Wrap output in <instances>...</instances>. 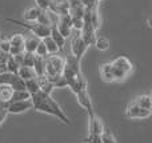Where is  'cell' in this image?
Wrapping results in <instances>:
<instances>
[{
    "label": "cell",
    "instance_id": "1",
    "mask_svg": "<svg viewBox=\"0 0 152 143\" xmlns=\"http://www.w3.org/2000/svg\"><path fill=\"white\" fill-rule=\"evenodd\" d=\"M31 103H32V109H35L36 111L56 117L63 123H66V125L71 123L69 118L67 117L66 112L61 110L59 103L51 95H48V94H44V92H42V91H39V92L35 94V95H31Z\"/></svg>",
    "mask_w": 152,
    "mask_h": 143
},
{
    "label": "cell",
    "instance_id": "2",
    "mask_svg": "<svg viewBox=\"0 0 152 143\" xmlns=\"http://www.w3.org/2000/svg\"><path fill=\"white\" fill-rule=\"evenodd\" d=\"M7 21L13 24H18V26L23 27V28H27L32 35L37 36L39 39H44V37L50 36L51 34V27L50 26H43V24L37 23V21H20L16 20V19H5Z\"/></svg>",
    "mask_w": 152,
    "mask_h": 143
},
{
    "label": "cell",
    "instance_id": "3",
    "mask_svg": "<svg viewBox=\"0 0 152 143\" xmlns=\"http://www.w3.org/2000/svg\"><path fill=\"white\" fill-rule=\"evenodd\" d=\"M80 62L81 60H79L77 58H75L72 55H68L67 58H64V67H63V71H61V75L67 79V82L81 72Z\"/></svg>",
    "mask_w": 152,
    "mask_h": 143
},
{
    "label": "cell",
    "instance_id": "4",
    "mask_svg": "<svg viewBox=\"0 0 152 143\" xmlns=\"http://www.w3.org/2000/svg\"><path fill=\"white\" fill-rule=\"evenodd\" d=\"M126 117L129 119H147L151 117V110L143 109V107L137 106L135 102H131L126 109Z\"/></svg>",
    "mask_w": 152,
    "mask_h": 143
},
{
    "label": "cell",
    "instance_id": "5",
    "mask_svg": "<svg viewBox=\"0 0 152 143\" xmlns=\"http://www.w3.org/2000/svg\"><path fill=\"white\" fill-rule=\"evenodd\" d=\"M5 110L8 114H21L32 109L31 99L28 100H16V102H5Z\"/></svg>",
    "mask_w": 152,
    "mask_h": 143
},
{
    "label": "cell",
    "instance_id": "6",
    "mask_svg": "<svg viewBox=\"0 0 152 143\" xmlns=\"http://www.w3.org/2000/svg\"><path fill=\"white\" fill-rule=\"evenodd\" d=\"M76 99H77V103L80 104V107H83L87 112H88V117H94L95 115V109H94V102L91 99L88 90H83L80 92L76 94Z\"/></svg>",
    "mask_w": 152,
    "mask_h": 143
},
{
    "label": "cell",
    "instance_id": "7",
    "mask_svg": "<svg viewBox=\"0 0 152 143\" xmlns=\"http://www.w3.org/2000/svg\"><path fill=\"white\" fill-rule=\"evenodd\" d=\"M53 26L56 27V29H58L66 39L71 36L72 23H71V15H69V13H67V15H60L59 16L58 24H53Z\"/></svg>",
    "mask_w": 152,
    "mask_h": 143
},
{
    "label": "cell",
    "instance_id": "8",
    "mask_svg": "<svg viewBox=\"0 0 152 143\" xmlns=\"http://www.w3.org/2000/svg\"><path fill=\"white\" fill-rule=\"evenodd\" d=\"M87 48H88V45L84 43V40L81 39L80 35H77V36H75L74 39H72V42H71V55L75 56V58H77L79 60H81V58L84 56Z\"/></svg>",
    "mask_w": 152,
    "mask_h": 143
},
{
    "label": "cell",
    "instance_id": "9",
    "mask_svg": "<svg viewBox=\"0 0 152 143\" xmlns=\"http://www.w3.org/2000/svg\"><path fill=\"white\" fill-rule=\"evenodd\" d=\"M67 87L71 88V91L75 95L77 92H80V91L87 90V82H86V79H84L83 74L80 72V74H77L75 78L69 79L68 82H67Z\"/></svg>",
    "mask_w": 152,
    "mask_h": 143
},
{
    "label": "cell",
    "instance_id": "10",
    "mask_svg": "<svg viewBox=\"0 0 152 143\" xmlns=\"http://www.w3.org/2000/svg\"><path fill=\"white\" fill-rule=\"evenodd\" d=\"M111 64H112L115 68L126 72L127 75H128L129 72L132 71V68H134V66H132V63L129 62V59L126 58V56H118V58H115L112 62H111Z\"/></svg>",
    "mask_w": 152,
    "mask_h": 143
},
{
    "label": "cell",
    "instance_id": "11",
    "mask_svg": "<svg viewBox=\"0 0 152 143\" xmlns=\"http://www.w3.org/2000/svg\"><path fill=\"white\" fill-rule=\"evenodd\" d=\"M88 130H89L88 134H96V135H102V133L104 131V125H103V122L96 117V115H94V117L89 118Z\"/></svg>",
    "mask_w": 152,
    "mask_h": 143
},
{
    "label": "cell",
    "instance_id": "12",
    "mask_svg": "<svg viewBox=\"0 0 152 143\" xmlns=\"http://www.w3.org/2000/svg\"><path fill=\"white\" fill-rule=\"evenodd\" d=\"M45 60H47L48 63H50L51 66L59 72V74H61L63 67H64V58H61V56H59V55L55 54V55H48L47 58H45Z\"/></svg>",
    "mask_w": 152,
    "mask_h": 143
},
{
    "label": "cell",
    "instance_id": "13",
    "mask_svg": "<svg viewBox=\"0 0 152 143\" xmlns=\"http://www.w3.org/2000/svg\"><path fill=\"white\" fill-rule=\"evenodd\" d=\"M100 75H102V79L107 83L115 82V78H113V68L111 63H105L100 68Z\"/></svg>",
    "mask_w": 152,
    "mask_h": 143
},
{
    "label": "cell",
    "instance_id": "14",
    "mask_svg": "<svg viewBox=\"0 0 152 143\" xmlns=\"http://www.w3.org/2000/svg\"><path fill=\"white\" fill-rule=\"evenodd\" d=\"M50 36L53 39V42L56 43V45L59 47V51L64 50V47H66V37L63 36V35L60 34V32L56 29L55 26H51V34Z\"/></svg>",
    "mask_w": 152,
    "mask_h": 143
},
{
    "label": "cell",
    "instance_id": "15",
    "mask_svg": "<svg viewBox=\"0 0 152 143\" xmlns=\"http://www.w3.org/2000/svg\"><path fill=\"white\" fill-rule=\"evenodd\" d=\"M16 75H18L19 78H21L24 82L28 80V79H34V78H36V74H35L34 68H32V67H28V66H20Z\"/></svg>",
    "mask_w": 152,
    "mask_h": 143
},
{
    "label": "cell",
    "instance_id": "16",
    "mask_svg": "<svg viewBox=\"0 0 152 143\" xmlns=\"http://www.w3.org/2000/svg\"><path fill=\"white\" fill-rule=\"evenodd\" d=\"M40 40L42 39H39V37L35 36V35L24 37V51H27V52H35V50H36Z\"/></svg>",
    "mask_w": 152,
    "mask_h": 143
},
{
    "label": "cell",
    "instance_id": "17",
    "mask_svg": "<svg viewBox=\"0 0 152 143\" xmlns=\"http://www.w3.org/2000/svg\"><path fill=\"white\" fill-rule=\"evenodd\" d=\"M44 67H45V58L36 56V58H35V62H34V66H32L36 76H43V75H45Z\"/></svg>",
    "mask_w": 152,
    "mask_h": 143
},
{
    "label": "cell",
    "instance_id": "18",
    "mask_svg": "<svg viewBox=\"0 0 152 143\" xmlns=\"http://www.w3.org/2000/svg\"><path fill=\"white\" fill-rule=\"evenodd\" d=\"M12 88L8 84H0V103H5V102L11 100V95H12Z\"/></svg>",
    "mask_w": 152,
    "mask_h": 143
},
{
    "label": "cell",
    "instance_id": "19",
    "mask_svg": "<svg viewBox=\"0 0 152 143\" xmlns=\"http://www.w3.org/2000/svg\"><path fill=\"white\" fill-rule=\"evenodd\" d=\"M31 99V95L27 90H13L12 95H11L10 102H16V100H28Z\"/></svg>",
    "mask_w": 152,
    "mask_h": 143
},
{
    "label": "cell",
    "instance_id": "20",
    "mask_svg": "<svg viewBox=\"0 0 152 143\" xmlns=\"http://www.w3.org/2000/svg\"><path fill=\"white\" fill-rule=\"evenodd\" d=\"M134 102L137 104V106L143 107V109H148V110L152 109V98H151V95H140V96H137Z\"/></svg>",
    "mask_w": 152,
    "mask_h": 143
},
{
    "label": "cell",
    "instance_id": "21",
    "mask_svg": "<svg viewBox=\"0 0 152 143\" xmlns=\"http://www.w3.org/2000/svg\"><path fill=\"white\" fill-rule=\"evenodd\" d=\"M37 23L43 24V26H53L52 23V19H51V12L50 11H45V10H42L39 13V16H37Z\"/></svg>",
    "mask_w": 152,
    "mask_h": 143
},
{
    "label": "cell",
    "instance_id": "22",
    "mask_svg": "<svg viewBox=\"0 0 152 143\" xmlns=\"http://www.w3.org/2000/svg\"><path fill=\"white\" fill-rule=\"evenodd\" d=\"M40 11L42 10H40L39 7H31V8H28V10H26V12H24V20L26 21H36Z\"/></svg>",
    "mask_w": 152,
    "mask_h": 143
},
{
    "label": "cell",
    "instance_id": "23",
    "mask_svg": "<svg viewBox=\"0 0 152 143\" xmlns=\"http://www.w3.org/2000/svg\"><path fill=\"white\" fill-rule=\"evenodd\" d=\"M24 35L23 34H15L10 37V44L11 47H15V48H23L24 50Z\"/></svg>",
    "mask_w": 152,
    "mask_h": 143
},
{
    "label": "cell",
    "instance_id": "24",
    "mask_svg": "<svg viewBox=\"0 0 152 143\" xmlns=\"http://www.w3.org/2000/svg\"><path fill=\"white\" fill-rule=\"evenodd\" d=\"M45 44V48H47V52L48 55H55V54L59 52V47L56 45V43L53 42V39L51 36H47L44 39H42Z\"/></svg>",
    "mask_w": 152,
    "mask_h": 143
},
{
    "label": "cell",
    "instance_id": "25",
    "mask_svg": "<svg viewBox=\"0 0 152 143\" xmlns=\"http://www.w3.org/2000/svg\"><path fill=\"white\" fill-rule=\"evenodd\" d=\"M26 90L29 92V95H35V94L39 92V91H40V87H39V83H37L36 78L26 80Z\"/></svg>",
    "mask_w": 152,
    "mask_h": 143
},
{
    "label": "cell",
    "instance_id": "26",
    "mask_svg": "<svg viewBox=\"0 0 152 143\" xmlns=\"http://www.w3.org/2000/svg\"><path fill=\"white\" fill-rule=\"evenodd\" d=\"M94 45L99 51H107L108 48H110V40H108L107 37H104V36H96Z\"/></svg>",
    "mask_w": 152,
    "mask_h": 143
},
{
    "label": "cell",
    "instance_id": "27",
    "mask_svg": "<svg viewBox=\"0 0 152 143\" xmlns=\"http://www.w3.org/2000/svg\"><path fill=\"white\" fill-rule=\"evenodd\" d=\"M7 71L8 72H11V74H18V70H19V67H20V64H19V62L16 60L13 56H11V55H8V58H7Z\"/></svg>",
    "mask_w": 152,
    "mask_h": 143
},
{
    "label": "cell",
    "instance_id": "28",
    "mask_svg": "<svg viewBox=\"0 0 152 143\" xmlns=\"http://www.w3.org/2000/svg\"><path fill=\"white\" fill-rule=\"evenodd\" d=\"M11 88H12V90H26V82L15 74L13 75L12 83H11Z\"/></svg>",
    "mask_w": 152,
    "mask_h": 143
},
{
    "label": "cell",
    "instance_id": "29",
    "mask_svg": "<svg viewBox=\"0 0 152 143\" xmlns=\"http://www.w3.org/2000/svg\"><path fill=\"white\" fill-rule=\"evenodd\" d=\"M35 55L36 56H42V58H47L48 52H47V48H45V44L43 40H40L39 44H37L36 50H35Z\"/></svg>",
    "mask_w": 152,
    "mask_h": 143
},
{
    "label": "cell",
    "instance_id": "30",
    "mask_svg": "<svg viewBox=\"0 0 152 143\" xmlns=\"http://www.w3.org/2000/svg\"><path fill=\"white\" fill-rule=\"evenodd\" d=\"M102 143H118L116 142V138L115 135H113L112 133H110V131H103L102 133Z\"/></svg>",
    "mask_w": 152,
    "mask_h": 143
},
{
    "label": "cell",
    "instance_id": "31",
    "mask_svg": "<svg viewBox=\"0 0 152 143\" xmlns=\"http://www.w3.org/2000/svg\"><path fill=\"white\" fill-rule=\"evenodd\" d=\"M71 23H72V28L80 31L84 26V20L83 18H76V16H71Z\"/></svg>",
    "mask_w": 152,
    "mask_h": 143
},
{
    "label": "cell",
    "instance_id": "32",
    "mask_svg": "<svg viewBox=\"0 0 152 143\" xmlns=\"http://www.w3.org/2000/svg\"><path fill=\"white\" fill-rule=\"evenodd\" d=\"M53 0H35L36 3V7H39L40 10H45V11H50L51 5H52Z\"/></svg>",
    "mask_w": 152,
    "mask_h": 143
},
{
    "label": "cell",
    "instance_id": "33",
    "mask_svg": "<svg viewBox=\"0 0 152 143\" xmlns=\"http://www.w3.org/2000/svg\"><path fill=\"white\" fill-rule=\"evenodd\" d=\"M10 48H11L10 40L8 39H0V52L10 54Z\"/></svg>",
    "mask_w": 152,
    "mask_h": 143
},
{
    "label": "cell",
    "instance_id": "34",
    "mask_svg": "<svg viewBox=\"0 0 152 143\" xmlns=\"http://www.w3.org/2000/svg\"><path fill=\"white\" fill-rule=\"evenodd\" d=\"M86 143H102V136L96 135V134H88L87 138H84Z\"/></svg>",
    "mask_w": 152,
    "mask_h": 143
},
{
    "label": "cell",
    "instance_id": "35",
    "mask_svg": "<svg viewBox=\"0 0 152 143\" xmlns=\"http://www.w3.org/2000/svg\"><path fill=\"white\" fill-rule=\"evenodd\" d=\"M7 115H8V112H7V110H5L4 103H0V125H1V123L5 120Z\"/></svg>",
    "mask_w": 152,
    "mask_h": 143
},
{
    "label": "cell",
    "instance_id": "36",
    "mask_svg": "<svg viewBox=\"0 0 152 143\" xmlns=\"http://www.w3.org/2000/svg\"><path fill=\"white\" fill-rule=\"evenodd\" d=\"M95 1H96V3H99V1H103V0H95Z\"/></svg>",
    "mask_w": 152,
    "mask_h": 143
}]
</instances>
